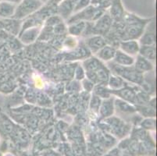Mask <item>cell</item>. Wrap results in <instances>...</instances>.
I'll return each mask as SVG.
<instances>
[{"label": "cell", "instance_id": "obj_1", "mask_svg": "<svg viewBox=\"0 0 157 156\" xmlns=\"http://www.w3.org/2000/svg\"><path fill=\"white\" fill-rule=\"evenodd\" d=\"M109 68H110L109 70L112 71L113 74L119 76L125 81L132 83L135 85L141 86L144 81L143 74L138 72L134 68L133 66L132 67H121L112 63V65H110Z\"/></svg>", "mask_w": 157, "mask_h": 156}, {"label": "cell", "instance_id": "obj_2", "mask_svg": "<svg viewBox=\"0 0 157 156\" xmlns=\"http://www.w3.org/2000/svg\"><path fill=\"white\" fill-rule=\"evenodd\" d=\"M43 5L44 4L39 0H22V2L17 6L13 18L23 21L36 13L43 6Z\"/></svg>", "mask_w": 157, "mask_h": 156}, {"label": "cell", "instance_id": "obj_3", "mask_svg": "<svg viewBox=\"0 0 157 156\" xmlns=\"http://www.w3.org/2000/svg\"><path fill=\"white\" fill-rule=\"evenodd\" d=\"M113 21V20L112 19L110 15L105 13L99 19L93 23L92 27V31H94L95 34H99L102 36L103 34H107L112 28Z\"/></svg>", "mask_w": 157, "mask_h": 156}, {"label": "cell", "instance_id": "obj_4", "mask_svg": "<svg viewBox=\"0 0 157 156\" xmlns=\"http://www.w3.org/2000/svg\"><path fill=\"white\" fill-rule=\"evenodd\" d=\"M109 91H110L112 95L118 97L120 99L128 101V102L133 104V105H135V103H136V94L138 91L136 90V88H133V87H130L128 84L119 90L113 91V90L109 89Z\"/></svg>", "mask_w": 157, "mask_h": 156}, {"label": "cell", "instance_id": "obj_5", "mask_svg": "<svg viewBox=\"0 0 157 156\" xmlns=\"http://www.w3.org/2000/svg\"><path fill=\"white\" fill-rule=\"evenodd\" d=\"M85 44L90 52L94 54H96L102 47L107 45L106 40L99 34H93L92 36L88 37L85 39Z\"/></svg>", "mask_w": 157, "mask_h": 156}, {"label": "cell", "instance_id": "obj_6", "mask_svg": "<svg viewBox=\"0 0 157 156\" xmlns=\"http://www.w3.org/2000/svg\"><path fill=\"white\" fill-rule=\"evenodd\" d=\"M41 30H42V26H38L21 31L18 35L20 41L24 45L32 44L38 38Z\"/></svg>", "mask_w": 157, "mask_h": 156}, {"label": "cell", "instance_id": "obj_7", "mask_svg": "<svg viewBox=\"0 0 157 156\" xmlns=\"http://www.w3.org/2000/svg\"><path fill=\"white\" fill-rule=\"evenodd\" d=\"M77 1L78 0H63L57 6V14L63 20L67 21L73 15Z\"/></svg>", "mask_w": 157, "mask_h": 156}, {"label": "cell", "instance_id": "obj_8", "mask_svg": "<svg viewBox=\"0 0 157 156\" xmlns=\"http://www.w3.org/2000/svg\"><path fill=\"white\" fill-rule=\"evenodd\" d=\"M0 23H1L2 29H4L8 33L13 34V35H15V36L19 35L22 21L10 18V19L0 20Z\"/></svg>", "mask_w": 157, "mask_h": 156}, {"label": "cell", "instance_id": "obj_9", "mask_svg": "<svg viewBox=\"0 0 157 156\" xmlns=\"http://www.w3.org/2000/svg\"><path fill=\"white\" fill-rule=\"evenodd\" d=\"M139 49L140 44L137 40H123L120 43V50L131 56H137Z\"/></svg>", "mask_w": 157, "mask_h": 156}, {"label": "cell", "instance_id": "obj_10", "mask_svg": "<svg viewBox=\"0 0 157 156\" xmlns=\"http://www.w3.org/2000/svg\"><path fill=\"white\" fill-rule=\"evenodd\" d=\"M114 99L115 98L112 97L105 98V99H102V102L98 109V115L100 116L101 118L107 119L113 115L114 111H115Z\"/></svg>", "mask_w": 157, "mask_h": 156}, {"label": "cell", "instance_id": "obj_11", "mask_svg": "<svg viewBox=\"0 0 157 156\" xmlns=\"http://www.w3.org/2000/svg\"><path fill=\"white\" fill-rule=\"evenodd\" d=\"M133 67L138 72L142 74L151 72L154 69L153 63L146 59L140 55H138L136 58H135V63H134Z\"/></svg>", "mask_w": 157, "mask_h": 156}, {"label": "cell", "instance_id": "obj_12", "mask_svg": "<svg viewBox=\"0 0 157 156\" xmlns=\"http://www.w3.org/2000/svg\"><path fill=\"white\" fill-rule=\"evenodd\" d=\"M155 99L150 100L145 105H135L136 112L145 118H155Z\"/></svg>", "mask_w": 157, "mask_h": 156}, {"label": "cell", "instance_id": "obj_13", "mask_svg": "<svg viewBox=\"0 0 157 156\" xmlns=\"http://www.w3.org/2000/svg\"><path fill=\"white\" fill-rule=\"evenodd\" d=\"M113 63L121 67H132L135 63V57L124 53L120 49H117Z\"/></svg>", "mask_w": 157, "mask_h": 156}, {"label": "cell", "instance_id": "obj_14", "mask_svg": "<svg viewBox=\"0 0 157 156\" xmlns=\"http://www.w3.org/2000/svg\"><path fill=\"white\" fill-rule=\"evenodd\" d=\"M116 49L113 46L109 45H105V46L102 47L99 51L95 54V57L101 60L102 62H110L113 59V57L116 53Z\"/></svg>", "mask_w": 157, "mask_h": 156}, {"label": "cell", "instance_id": "obj_15", "mask_svg": "<svg viewBox=\"0 0 157 156\" xmlns=\"http://www.w3.org/2000/svg\"><path fill=\"white\" fill-rule=\"evenodd\" d=\"M17 6L2 0L0 2V20L10 19L13 17Z\"/></svg>", "mask_w": 157, "mask_h": 156}, {"label": "cell", "instance_id": "obj_16", "mask_svg": "<svg viewBox=\"0 0 157 156\" xmlns=\"http://www.w3.org/2000/svg\"><path fill=\"white\" fill-rule=\"evenodd\" d=\"M103 65V63L95 56L88 57L82 63V67L85 70V73L96 72Z\"/></svg>", "mask_w": 157, "mask_h": 156}, {"label": "cell", "instance_id": "obj_17", "mask_svg": "<svg viewBox=\"0 0 157 156\" xmlns=\"http://www.w3.org/2000/svg\"><path fill=\"white\" fill-rule=\"evenodd\" d=\"M87 23L85 21H76L69 24L67 28V32L71 36L79 37L85 34L87 28Z\"/></svg>", "mask_w": 157, "mask_h": 156}, {"label": "cell", "instance_id": "obj_18", "mask_svg": "<svg viewBox=\"0 0 157 156\" xmlns=\"http://www.w3.org/2000/svg\"><path fill=\"white\" fill-rule=\"evenodd\" d=\"M114 106L115 108L118 110L122 113H135L137 112L135 105L133 104L121 100L120 98L114 99Z\"/></svg>", "mask_w": 157, "mask_h": 156}, {"label": "cell", "instance_id": "obj_19", "mask_svg": "<svg viewBox=\"0 0 157 156\" xmlns=\"http://www.w3.org/2000/svg\"><path fill=\"white\" fill-rule=\"evenodd\" d=\"M156 36H155V31L154 29L145 30L144 31L142 36L139 38L140 45H155Z\"/></svg>", "mask_w": 157, "mask_h": 156}, {"label": "cell", "instance_id": "obj_20", "mask_svg": "<svg viewBox=\"0 0 157 156\" xmlns=\"http://www.w3.org/2000/svg\"><path fill=\"white\" fill-rule=\"evenodd\" d=\"M138 55H142V57L149 60L152 63H154L156 57L155 45H140Z\"/></svg>", "mask_w": 157, "mask_h": 156}, {"label": "cell", "instance_id": "obj_21", "mask_svg": "<svg viewBox=\"0 0 157 156\" xmlns=\"http://www.w3.org/2000/svg\"><path fill=\"white\" fill-rule=\"evenodd\" d=\"M126 85H128V84H127V82L124 80L122 79L119 76L113 74H110L109 80H108V82H107L108 88L113 90V91L121 89V88H123Z\"/></svg>", "mask_w": 157, "mask_h": 156}, {"label": "cell", "instance_id": "obj_22", "mask_svg": "<svg viewBox=\"0 0 157 156\" xmlns=\"http://www.w3.org/2000/svg\"><path fill=\"white\" fill-rule=\"evenodd\" d=\"M124 13V11L123 10L122 5L120 0H113L110 7V17L112 19L117 20L122 17Z\"/></svg>", "mask_w": 157, "mask_h": 156}, {"label": "cell", "instance_id": "obj_23", "mask_svg": "<svg viewBox=\"0 0 157 156\" xmlns=\"http://www.w3.org/2000/svg\"><path fill=\"white\" fill-rule=\"evenodd\" d=\"M93 94L98 96L101 99H105L112 97L109 89L106 88L105 85H101V84H96L93 89Z\"/></svg>", "mask_w": 157, "mask_h": 156}, {"label": "cell", "instance_id": "obj_24", "mask_svg": "<svg viewBox=\"0 0 157 156\" xmlns=\"http://www.w3.org/2000/svg\"><path fill=\"white\" fill-rule=\"evenodd\" d=\"M101 102H102V99L98 96L93 94L92 98H91V100H90V109L92 110L94 113L98 114V109H99V107H100Z\"/></svg>", "mask_w": 157, "mask_h": 156}, {"label": "cell", "instance_id": "obj_25", "mask_svg": "<svg viewBox=\"0 0 157 156\" xmlns=\"http://www.w3.org/2000/svg\"><path fill=\"white\" fill-rule=\"evenodd\" d=\"M63 20L58 14H54V15H52L49 17H48L44 23H45V26H48V27L53 28L54 26L59 24V23L63 22Z\"/></svg>", "mask_w": 157, "mask_h": 156}, {"label": "cell", "instance_id": "obj_26", "mask_svg": "<svg viewBox=\"0 0 157 156\" xmlns=\"http://www.w3.org/2000/svg\"><path fill=\"white\" fill-rule=\"evenodd\" d=\"M91 2H92V0H78L75 4V6H74L73 14L77 13L80 11L83 10L84 9L87 8L88 6H90Z\"/></svg>", "mask_w": 157, "mask_h": 156}, {"label": "cell", "instance_id": "obj_27", "mask_svg": "<svg viewBox=\"0 0 157 156\" xmlns=\"http://www.w3.org/2000/svg\"><path fill=\"white\" fill-rule=\"evenodd\" d=\"M142 129L146 130H155V120L154 118H145V120L141 121L140 124Z\"/></svg>", "mask_w": 157, "mask_h": 156}, {"label": "cell", "instance_id": "obj_28", "mask_svg": "<svg viewBox=\"0 0 157 156\" xmlns=\"http://www.w3.org/2000/svg\"><path fill=\"white\" fill-rule=\"evenodd\" d=\"M86 77V74L85 70H84L82 66H78L75 69V72H74V78L77 81H81Z\"/></svg>", "mask_w": 157, "mask_h": 156}, {"label": "cell", "instance_id": "obj_29", "mask_svg": "<svg viewBox=\"0 0 157 156\" xmlns=\"http://www.w3.org/2000/svg\"><path fill=\"white\" fill-rule=\"evenodd\" d=\"M81 84H82L83 89L87 92H92L95 86V84L92 81L88 79L87 77H85V79L81 81Z\"/></svg>", "mask_w": 157, "mask_h": 156}, {"label": "cell", "instance_id": "obj_30", "mask_svg": "<svg viewBox=\"0 0 157 156\" xmlns=\"http://www.w3.org/2000/svg\"><path fill=\"white\" fill-rule=\"evenodd\" d=\"M52 30H53V33L55 34H63L66 31H67V27H66L63 21L54 26L52 28Z\"/></svg>", "mask_w": 157, "mask_h": 156}, {"label": "cell", "instance_id": "obj_31", "mask_svg": "<svg viewBox=\"0 0 157 156\" xmlns=\"http://www.w3.org/2000/svg\"><path fill=\"white\" fill-rule=\"evenodd\" d=\"M64 46L68 48H75L77 47V40L73 36H70L69 38H66L64 41Z\"/></svg>", "mask_w": 157, "mask_h": 156}, {"label": "cell", "instance_id": "obj_32", "mask_svg": "<svg viewBox=\"0 0 157 156\" xmlns=\"http://www.w3.org/2000/svg\"><path fill=\"white\" fill-rule=\"evenodd\" d=\"M63 0H48V2L45 4L50 6H57L61 2H63Z\"/></svg>", "mask_w": 157, "mask_h": 156}, {"label": "cell", "instance_id": "obj_33", "mask_svg": "<svg viewBox=\"0 0 157 156\" xmlns=\"http://www.w3.org/2000/svg\"><path fill=\"white\" fill-rule=\"evenodd\" d=\"M3 1H6V2H10V3L14 4L16 6H17L18 4H20L22 2V0H3Z\"/></svg>", "mask_w": 157, "mask_h": 156}, {"label": "cell", "instance_id": "obj_34", "mask_svg": "<svg viewBox=\"0 0 157 156\" xmlns=\"http://www.w3.org/2000/svg\"><path fill=\"white\" fill-rule=\"evenodd\" d=\"M39 1H41V2H42L43 4L47 3V2H48V0H39Z\"/></svg>", "mask_w": 157, "mask_h": 156}, {"label": "cell", "instance_id": "obj_35", "mask_svg": "<svg viewBox=\"0 0 157 156\" xmlns=\"http://www.w3.org/2000/svg\"><path fill=\"white\" fill-rule=\"evenodd\" d=\"M0 156H3V155H2V153L1 152V151H0Z\"/></svg>", "mask_w": 157, "mask_h": 156}, {"label": "cell", "instance_id": "obj_36", "mask_svg": "<svg viewBox=\"0 0 157 156\" xmlns=\"http://www.w3.org/2000/svg\"><path fill=\"white\" fill-rule=\"evenodd\" d=\"M1 1H2V0H0V2H1Z\"/></svg>", "mask_w": 157, "mask_h": 156}]
</instances>
